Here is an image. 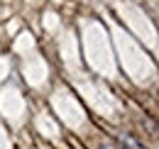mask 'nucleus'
I'll use <instances>...</instances> for the list:
<instances>
[{
	"instance_id": "obj_1",
	"label": "nucleus",
	"mask_w": 159,
	"mask_h": 149,
	"mask_svg": "<svg viewBox=\"0 0 159 149\" xmlns=\"http://www.w3.org/2000/svg\"><path fill=\"white\" fill-rule=\"evenodd\" d=\"M120 142L125 144V149H144L142 144H137V142H135L132 137H127V134H122V137H120Z\"/></svg>"
}]
</instances>
